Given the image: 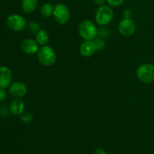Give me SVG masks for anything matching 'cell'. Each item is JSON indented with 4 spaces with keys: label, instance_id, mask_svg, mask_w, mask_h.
<instances>
[{
    "label": "cell",
    "instance_id": "obj_5",
    "mask_svg": "<svg viewBox=\"0 0 154 154\" xmlns=\"http://www.w3.org/2000/svg\"><path fill=\"white\" fill-rule=\"evenodd\" d=\"M53 16L56 22L60 25H64L70 20L71 13L67 5L63 3H59L54 6Z\"/></svg>",
    "mask_w": 154,
    "mask_h": 154
},
{
    "label": "cell",
    "instance_id": "obj_23",
    "mask_svg": "<svg viewBox=\"0 0 154 154\" xmlns=\"http://www.w3.org/2000/svg\"><path fill=\"white\" fill-rule=\"evenodd\" d=\"M123 15L124 18H131L132 13V11H131V10H129V9H126V10L123 11Z\"/></svg>",
    "mask_w": 154,
    "mask_h": 154
},
{
    "label": "cell",
    "instance_id": "obj_12",
    "mask_svg": "<svg viewBox=\"0 0 154 154\" xmlns=\"http://www.w3.org/2000/svg\"><path fill=\"white\" fill-rule=\"evenodd\" d=\"M96 50L93 40H84L80 46V53L84 57H90L96 53Z\"/></svg>",
    "mask_w": 154,
    "mask_h": 154
},
{
    "label": "cell",
    "instance_id": "obj_7",
    "mask_svg": "<svg viewBox=\"0 0 154 154\" xmlns=\"http://www.w3.org/2000/svg\"><path fill=\"white\" fill-rule=\"evenodd\" d=\"M136 26L131 18H123L118 25L119 32L125 37L132 36L135 33Z\"/></svg>",
    "mask_w": 154,
    "mask_h": 154
},
{
    "label": "cell",
    "instance_id": "obj_18",
    "mask_svg": "<svg viewBox=\"0 0 154 154\" xmlns=\"http://www.w3.org/2000/svg\"><path fill=\"white\" fill-rule=\"evenodd\" d=\"M20 120L21 121L25 123H29L34 120V117L32 114L29 112H25L23 113L20 115Z\"/></svg>",
    "mask_w": 154,
    "mask_h": 154
},
{
    "label": "cell",
    "instance_id": "obj_22",
    "mask_svg": "<svg viewBox=\"0 0 154 154\" xmlns=\"http://www.w3.org/2000/svg\"><path fill=\"white\" fill-rule=\"evenodd\" d=\"M7 97V93L5 91V89L0 88V103L2 102Z\"/></svg>",
    "mask_w": 154,
    "mask_h": 154
},
{
    "label": "cell",
    "instance_id": "obj_8",
    "mask_svg": "<svg viewBox=\"0 0 154 154\" xmlns=\"http://www.w3.org/2000/svg\"><path fill=\"white\" fill-rule=\"evenodd\" d=\"M8 91L12 96L15 98H22L27 93V87L23 82L15 81L8 87Z\"/></svg>",
    "mask_w": 154,
    "mask_h": 154
},
{
    "label": "cell",
    "instance_id": "obj_4",
    "mask_svg": "<svg viewBox=\"0 0 154 154\" xmlns=\"http://www.w3.org/2000/svg\"><path fill=\"white\" fill-rule=\"evenodd\" d=\"M136 77L140 81L145 84H150L154 81V64L145 63L137 69Z\"/></svg>",
    "mask_w": 154,
    "mask_h": 154
},
{
    "label": "cell",
    "instance_id": "obj_16",
    "mask_svg": "<svg viewBox=\"0 0 154 154\" xmlns=\"http://www.w3.org/2000/svg\"><path fill=\"white\" fill-rule=\"evenodd\" d=\"M93 44L95 45L96 51H102L106 46V42H105V39L99 37V36H96L94 39L93 40Z\"/></svg>",
    "mask_w": 154,
    "mask_h": 154
},
{
    "label": "cell",
    "instance_id": "obj_17",
    "mask_svg": "<svg viewBox=\"0 0 154 154\" xmlns=\"http://www.w3.org/2000/svg\"><path fill=\"white\" fill-rule=\"evenodd\" d=\"M27 27H28L29 32L30 33H32V34H35V35L38 32L40 31V30L42 29L38 23L37 21H35V20L30 21V22L29 23Z\"/></svg>",
    "mask_w": 154,
    "mask_h": 154
},
{
    "label": "cell",
    "instance_id": "obj_24",
    "mask_svg": "<svg viewBox=\"0 0 154 154\" xmlns=\"http://www.w3.org/2000/svg\"><path fill=\"white\" fill-rule=\"evenodd\" d=\"M93 154H107V153L104 149L97 148L94 150V153H93Z\"/></svg>",
    "mask_w": 154,
    "mask_h": 154
},
{
    "label": "cell",
    "instance_id": "obj_10",
    "mask_svg": "<svg viewBox=\"0 0 154 154\" xmlns=\"http://www.w3.org/2000/svg\"><path fill=\"white\" fill-rule=\"evenodd\" d=\"M12 72L8 66H0V88L6 89L11 85Z\"/></svg>",
    "mask_w": 154,
    "mask_h": 154
},
{
    "label": "cell",
    "instance_id": "obj_11",
    "mask_svg": "<svg viewBox=\"0 0 154 154\" xmlns=\"http://www.w3.org/2000/svg\"><path fill=\"white\" fill-rule=\"evenodd\" d=\"M25 103L21 98H16L11 101L9 105V111L11 114L14 116H20L24 113Z\"/></svg>",
    "mask_w": 154,
    "mask_h": 154
},
{
    "label": "cell",
    "instance_id": "obj_25",
    "mask_svg": "<svg viewBox=\"0 0 154 154\" xmlns=\"http://www.w3.org/2000/svg\"><path fill=\"white\" fill-rule=\"evenodd\" d=\"M105 1H106V0H93V2H94L95 4L97 5L99 7V6L105 5Z\"/></svg>",
    "mask_w": 154,
    "mask_h": 154
},
{
    "label": "cell",
    "instance_id": "obj_9",
    "mask_svg": "<svg viewBox=\"0 0 154 154\" xmlns=\"http://www.w3.org/2000/svg\"><path fill=\"white\" fill-rule=\"evenodd\" d=\"M21 49L28 55H33L37 54L39 50V45L36 42L35 39L26 38L21 43Z\"/></svg>",
    "mask_w": 154,
    "mask_h": 154
},
{
    "label": "cell",
    "instance_id": "obj_19",
    "mask_svg": "<svg viewBox=\"0 0 154 154\" xmlns=\"http://www.w3.org/2000/svg\"><path fill=\"white\" fill-rule=\"evenodd\" d=\"M110 35H111V32L108 28L103 27V28H100L99 29H98V36H99V37L105 39L109 37Z\"/></svg>",
    "mask_w": 154,
    "mask_h": 154
},
{
    "label": "cell",
    "instance_id": "obj_14",
    "mask_svg": "<svg viewBox=\"0 0 154 154\" xmlns=\"http://www.w3.org/2000/svg\"><path fill=\"white\" fill-rule=\"evenodd\" d=\"M50 36L48 32L45 29H41L35 34V40L39 45L45 46L48 45Z\"/></svg>",
    "mask_w": 154,
    "mask_h": 154
},
{
    "label": "cell",
    "instance_id": "obj_20",
    "mask_svg": "<svg viewBox=\"0 0 154 154\" xmlns=\"http://www.w3.org/2000/svg\"><path fill=\"white\" fill-rule=\"evenodd\" d=\"M108 4L111 7H119L124 3L125 0H106Z\"/></svg>",
    "mask_w": 154,
    "mask_h": 154
},
{
    "label": "cell",
    "instance_id": "obj_13",
    "mask_svg": "<svg viewBox=\"0 0 154 154\" xmlns=\"http://www.w3.org/2000/svg\"><path fill=\"white\" fill-rule=\"evenodd\" d=\"M38 0H22L21 8L25 13H32L38 6Z\"/></svg>",
    "mask_w": 154,
    "mask_h": 154
},
{
    "label": "cell",
    "instance_id": "obj_21",
    "mask_svg": "<svg viewBox=\"0 0 154 154\" xmlns=\"http://www.w3.org/2000/svg\"><path fill=\"white\" fill-rule=\"evenodd\" d=\"M8 112H10L9 108H8L6 105H2V106H0V116H2V117H6L8 114Z\"/></svg>",
    "mask_w": 154,
    "mask_h": 154
},
{
    "label": "cell",
    "instance_id": "obj_3",
    "mask_svg": "<svg viewBox=\"0 0 154 154\" xmlns=\"http://www.w3.org/2000/svg\"><path fill=\"white\" fill-rule=\"evenodd\" d=\"M78 33L84 40H93L98 36V29L93 21L85 20L80 23Z\"/></svg>",
    "mask_w": 154,
    "mask_h": 154
},
{
    "label": "cell",
    "instance_id": "obj_2",
    "mask_svg": "<svg viewBox=\"0 0 154 154\" xmlns=\"http://www.w3.org/2000/svg\"><path fill=\"white\" fill-rule=\"evenodd\" d=\"M114 17V13L111 6L103 5L99 6L95 15L96 23L102 26H105L111 23Z\"/></svg>",
    "mask_w": 154,
    "mask_h": 154
},
{
    "label": "cell",
    "instance_id": "obj_15",
    "mask_svg": "<svg viewBox=\"0 0 154 154\" xmlns=\"http://www.w3.org/2000/svg\"><path fill=\"white\" fill-rule=\"evenodd\" d=\"M54 10V6L51 3L46 2L42 5V8L40 9V13L44 17L48 18L53 16Z\"/></svg>",
    "mask_w": 154,
    "mask_h": 154
},
{
    "label": "cell",
    "instance_id": "obj_6",
    "mask_svg": "<svg viewBox=\"0 0 154 154\" xmlns=\"http://www.w3.org/2000/svg\"><path fill=\"white\" fill-rule=\"evenodd\" d=\"M7 26L11 30L15 32H21L26 26V20L21 15L13 14L8 17L6 20Z\"/></svg>",
    "mask_w": 154,
    "mask_h": 154
},
{
    "label": "cell",
    "instance_id": "obj_1",
    "mask_svg": "<svg viewBox=\"0 0 154 154\" xmlns=\"http://www.w3.org/2000/svg\"><path fill=\"white\" fill-rule=\"evenodd\" d=\"M38 60L44 66L50 67L55 63L57 60V54L55 51L48 45L42 46L37 53Z\"/></svg>",
    "mask_w": 154,
    "mask_h": 154
}]
</instances>
